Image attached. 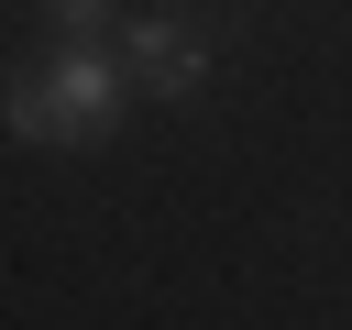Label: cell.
Here are the masks:
<instances>
[{"label":"cell","mask_w":352,"mask_h":330,"mask_svg":"<svg viewBox=\"0 0 352 330\" xmlns=\"http://www.w3.org/2000/svg\"><path fill=\"white\" fill-rule=\"evenodd\" d=\"M44 11H55V33H66V44H88V33L110 22V0H44Z\"/></svg>","instance_id":"3957f363"},{"label":"cell","mask_w":352,"mask_h":330,"mask_svg":"<svg viewBox=\"0 0 352 330\" xmlns=\"http://www.w3.org/2000/svg\"><path fill=\"white\" fill-rule=\"evenodd\" d=\"M121 77H132V88H165V99H198V88H209V44L176 33V22H132V33H121Z\"/></svg>","instance_id":"7a4b0ae2"},{"label":"cell","mask_w":352,"mask_h":330,"mask_svg":"<svg viewBox=\"0 0 352 330\" xmlns=\"http://www.w3.org/2000/svg\"><path fill=\"white\" fill-rule=\"evenodd\" d=\"M121 88H132V77H121L110 55L66 44L55 66L11 77V99H0V110H11V132H22V143H99V132L121 121Z\"/></svg>","instance_id":"6da1fadb"}]
</instances>
